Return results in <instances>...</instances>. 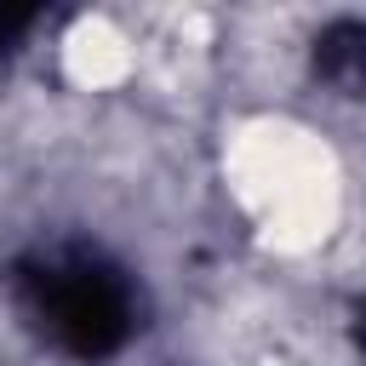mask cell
I'll use <instances>...</instances> for the list:
<instances>
[{"instance_id": "cell-1", "label": "cell", "mask_w": 366, "mask_h": 366, "mask_svg": "<svg viewBox=\"0 0 366 366\" xmlns=\"http://www.w3.org/2000/svg\"><path fill=\"white\" fill-rule=\"evenodd\" d=\"M51 326L74 343V349H109L120 332H126V303L120 292L92 274V269H74L69 280L51 286Z\"/></svg>"}]
</instances>
